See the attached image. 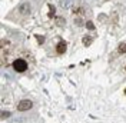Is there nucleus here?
<instances>
[{
  "label": "nucleus",
  "mask_w": 126,
  "mask_h": 123,
  "mask_svg": "<svg viewBox=\"0 0 126 123\" xmlns=\"http://www.w3.org/2000/svg\"><path fill=\"white\" fill-rule=\"evenodd\" d=\"M13 67H15L16 72L23 73V72H26V69H27V63H26V60H23V59H16V60L13 62Z\"/></svg>",
  "instance_id": "nucleus-1"
},
{
  "label": "nucleus",
  "mask_w": 126,
  "mask_h": 123,
  "mask_svg": "<svg viewBox=\"0 0 126 123\" xmlns=\"http://www.w3.org/2000/svg\"><path fill=\"white\" fill-rule=\"evenodd\" d=\"M33 108V102L32 100H20L19 102V105H17V110L19 112H26V110H30V109Z\"/></svg>",
  "instance_id": "nucleus-2"
},
{
  "label": "nucleus",
  "mask_w": 126,
  "mask_h": 123,
  "mask_svg": "<svg viewBox=\"0 0 126 123\" xmlns=\"http://www.w3.org/2000/svg\"><path fill=\"white\" fill-rule=\"evenodd\" d=\"M19 12H20L22 16H27L29 13H30V3H23V4H20Z\"/></svg>",
  "instance_id": "nucleus-3"
},
{
  "label": "nucleus",
  "mask_w": 126,
  "mask_h": 123,
  "mask_svg": "<svg viewBox=\"0 0 126 123\" xmlns=\"http://www.w3.org/2000/svg\"><path fill=\"white\" fill-rule=\"evenodd\" d=\"M66 43L64 42H60V43H57V46H56V52L59 54H63L64 52H66Z\"/></svg>",
  "instance_id": "nucleus-4"
},
{
  "label": "nucleus",
  "mask_w": 126,
  "mask_h": 123,
  "mask_svg": "<svg viewBox=\"0 0 126 123\" xmlns=\"http://www.w3.org/2000/svg\"><path fill=\"white\" fill-rule=\"evenodd\" d=\"M70 3H72V0H60V7L62 9H67L69 6H70Z\"/></svg>",
  "instance_id": "nucleus-5"
},
{
  "label": "nucleus",
  "mask_w": 126,
  "mask_h": 123,
  "mask_svg": "<svg viewBox=\"0 0 126 123\" xmlns=\"http://www.w3.org/2000/svg\"><path fill=\"white\" fill-rule=\"evenodd\" d=\"M119 53L120 54H123V53H126V43H120V45H119Z\"/></svg>",
  "instance_id": "nucleus-6"
},
{
  "label": "nucleus",
  "mask_w": 126,
  "mask_h": 123,
  "mask_svg": "<svg viewBox=\"0 0 126 123\" xmlns=\"http://www.w3.org/2000/svg\"><path fill=\"white\" fill-rule=\"evenodd\" d=\"M90 43H92V37H89V36H85V37H83V45H85V46H89Z\"/></svg>",
  "instance_id": "nucleus-7"
},
{
  "label": "nucleus",
  "mask_w": 126,
  "mask_h": 123,
  "mask_svg": "<svg viewBox=\"0 0 126 123\" xmlns=\"http://www.w3.org/2000/svg\"><path fill=\"white\" fill-rule=\"evenodd\" d=\"M9 116H10V112L3 110V113H1V119H6V117H9Z\"/></svg>",
  "instance_id": "nucleus-8"
},
{
  "label": "nucleus",
  "mask_w": 126,
  "mask_h": 123,
  "mask_svg": "<svg viewBox=\"0 0 126 123\" xmlns=\"http://www.w3.org/2000/svg\"><path fill=\"white\" fill-rule=\"evenodd\" d=\"M56 20H57V24H59V26H63V24H64V19H63V17H57Z\"/></svg>",
  "instance_id": "nucleus-9"
},
{
  "label": "nucleus",
  "mask_w": 126,
  "mask_h": 123,
  "mask_svg": "<svg viewBox=\"0 0 126 123\" xmlns=\"http://www.w3.org/2000/svg\"><path fill=\"white\" fill-rule=\"evenodd\" d=\"M86 27L89 29V30H93V29H94V24L92 23V22H87V23H86Z\"/></svg>",
  "instance_id": "nucleus-10"
},
{
  "label": "nucleus",
  "mask_w": 126,
  "mask_h": 123,
  "mask_svg": "<svg viewBox=\"0 0 126 123\" xmlns=\"http://www.w3.org/2000/svg\"><path fill=\"white\" fill-rule=\"evenodd\" d=\"M75 24H78V26H82V24H83L82 19H76V20H75Z\"/></svg>",
  "instance_id": "nucleus-11"
},
{
  "label": "nucleus",
  "mask_w": 126,
  "mask_h": 123,
  "mask_svg": "<svg viewBox=\"0 0 126 123\" xmlns=\"http://www.w3.org/2000/svg\"><path fill=\"white\" fill-rule=\"evenodd\" d=\"M49 9H50V13H49V16H53V12H55V7H53V6L50 4V6H49Z\"/></svg>",
  "instance_id": "nucleus-12"
},
{
  "label": "nucleus",
  "mask_w": 126,
  "mask_h": 123,
  "mask_svg": "<svg viewBox=\"0 0 126 123\" xmlns=\"http://www.w3.org/2000/svg\"><path fill=\"white\" fill-rule=\"evenodd\" d=\"M125 94H126V90H125Z\"/></svg>",
  "instance_id": "nucleus-13"
}]
</instances>
